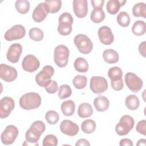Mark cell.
<instances>
[{
  "instance_id": "cell-1",
  "label": "cell",
  "mask_w": 146,
  "mask_h": 146,
  "mask_svg": "<svg viewBox=\"0 0 146 146\" xmlns=\"http://www.w3.org/2000/svg\"><path fill=\"white\" fill-rule=\"evenodd\" d=\"M46 129L44 123L41 120H36L33 122L30 128L25 133L26 140L35 145H38V141L40 135L44 132Z\"/></svg>"
},
{
  "instance_id": "cell-2",
  "label": "cell",
  "mask_w": 146,
  "mask_h": 146,
  "mask_svg": "<svg viewBox=\"0 0 146 146\" xmlns=\"http://www.w3.org/2000/svg\"><path fill=\"white\" fill-rule=\"evenodd\" d=\"M42 103L40 96L34 92L23 94L19 99L20 107L25 110H31L38 108Z\"/></svg>"
},
{
  "instance_id": "cell-3",
  "label": "cell",
  "mask_w": 146,
  "mask_h": 146,
  "mask_svg": "<svg viewBox=\"0 0 146 146\" xmlns=\"http://www.w3.org/2000/svg\"><path fill=\"white\" fill-rule=\"evenodd\" d=\"M74 19L71 14L69 13L65 12L62 13L58 19V33L64 36L69 35L72 30V25Z\"/></svg>"
},
{
  "instance_id": "cell-4",
  "label": "cell",
  "mask_w": 146,
  "mask_h": 146,
  "mask_svg": "<svg viewBox=\"0 0 146 146\" xmlns=\"http://www.w3.org/2000/svg\"><path fill=\"white\" fill-rule=\"evenodd\" d=\"M70 51L68 48L63 44L57 46L54 50L55 63L59 67H64L68 62Z\"/></svg>"
},
{
  "instance_id": "cell-5",
  "label": "cell",
  "mask_w": 146,
  "mask_h": 146,
  "mask_svg": "<svg viewBox=\"0 0 146 146\" xmlns=\"http://www.w3.org/2000/svg\"><path fill=\"white\" fill-rule=\"evenodd\" d=\"M135 124L133 118L128 115L121 116L119 122L115 126V131L120 136L127 135L133 129Z\"/></svg>"
},
{
  "instance_id": "cell-6",
  "label": "cell",
  "mask_w": 146,
  "mask_h": 146,
  "mask_svg": "<svg viewBox=\"0 0 146 146\" xmlns=\"http://www.w3.org/2000/svg\"><path fill=\"white\" fill-rule=\"evenodd\" d=\"M74 44L80 52L83 54L90 53L93 48V44L91 39L84 34L76 35L74 39Z\"/></svg>"
},
{
  "instance_id": "cell-7",
  "label": "cell",
  "mask_w": 146,
  "mask_h": 146,
  "mask_svg": "<svg viewBox=\"0 0 146 146\" xmlns=\"http://www.w3.org/2000/svg\"><path fill=\"white\" fill-rule=\"evenodd\" d=\"M54 74V69L50 65L44 66L42 70L35 76L36 83L41 87H44L51 80V77Z\"/></svg>"
},
{
  "instance_id": "cell-8",
  "label": "cell",
  "mask_w": 146,
  "mask_h": 146,
  "mask_svg": "<svg viewBox=\"0 0 146 146\" xmlns=\"http://www.w3.org/2000/svg\"><path fill=\"white\" fill-rule=\"evenodd\" d=\"M90 88L94 93L101 94L108 89L107 81L103 76H94L90 79Z\"/></svg>"
},
{
  "instance_id": "cell-9",
  "label": "cell",
  "mask_w": 146,
  "mask_h": 146,
  "mask_svg": "<svg viewBox=\"0 0 146 146\" xmlns=\"http://www.w3.org/2000/svg\"><path fill=\"white\" fill-rule=\"evenodd\" d=\"M124 79L127 87L134 93L139 92L143 87V80L134 73L127 72Z\"/></svg>"
},
{
  "instance_id": "cell-10",
  "label": "cell",
  "mask_w": 146,
  "mask_h": 146,
  "mask_svg": "<svg viewBox=\"0 0 146 146\" xmlns=\"http://www.w3.org/2000/svg\"><path fill=\"white\" fill-rule=\"evenodd\" d=\"M18 133L19 131L15 125H7L1 135L2 143L5 145H10L13 144L17 139Z\"/></svg>"
},
{
  "instance_id": "cell-11",
  "label": "cell",
  "mask_w": 146,
  "mask_h": 146,
  "mask_svg": "<svg viewBox=\"0 0 146 146\" xmlns=\"http://www.w3.org/2000/svg\"><path fill=\"white\" fill-rule=\"evenodd\" d=\"M25 34V27L21 25H15L6 31L4 38L7 41H13L23 38Z\"/></svg>"
},
{
  "instance_id": "cell-12",
  "label": "cell",
  "mask_w": 146,
  "mask_h": 146,
  "mask_svg": "<svg viewBox=\"0 0 146 146\" xmlns=\"http://www.w3.org/2000/svg\"><path fill=\"white\" fill-rule=\"evenodd\" d=\"M15 107L14 100L11 97L5 96L0 101V117L4 119L9 116Z\"/></svg>"
},
{
  "instance_id": "cell-13",
  "label": "cell",
  "mask_w": 146,
  "mask_h": 146,
  "mask_svg": "<svg viewBox=\"0 0 146 146\" xmlns=\"http://www.w3.org/2000/svg\"><path fill=\"white\" fill-rule=\"evenodd\" d=\"M18 76L17 71L11 66L2 63L0 65V78L7 82L15 80Z\"/></svg>"
},
{
  "instance_id": "cell-14",
  "label": "cell",
  "mask_w": 146,
  "mask_h": 146,
  "mask_svg": "<svg viewBox=\"0 0 146 146\" xmlns=\"http://www.w3.org/2000/svg\"><path fill=\"white\" fill-rule=\"evenodd\" d=\"M40 66V62L34 55L29 54L25 56L22 62L23 69L29 72L35 71Z\"/></svg>"
},
{
  "instance_id": "cell-15",
  "label": "cell",
  "mask_w": 146,
  "mask_h": 146,
  "mask_svg": "<svg viewBox=\"0 0 146 146\" xmlns=\"http://www.w3.org/2000/svg\"><path fill=\"white\" fill-rule=\"evenodd\" d=\"M49 13L47 4L44 2L39 3L34 9L32 17L36 22H42Z\"/></svg>"
},
{
  "instance_id": "cell-16",
  "label": "cell",
  "mask_w": 146,
  "mask_h": 146,
  "mask_svg": "<svg viewBox=\"0 0 146 146\" xmlns=\"http://www.w3.org/2000/svg\"><path fill=\"white\" fill-rule=\"evenodd\" d=\"M100 42L105 45L112 44L114 40V36L111 29L107 26L100 27L98 31Z\"/></svg>"
},
{
  "instance_id": "cell-17",
  "label": "cell",
  "mask_w": 146,
  "mask_h": 146,
  "mask_svg": "<svg viewBox=\"0 0 146 146\" xmlns=\"http://www.w3.org/2000/svg\"><path fill=\"white\" fill-rule=\"evenodd\" d=\"M22 52V45L18 43H13L9 47L8 51L7 52V59L13 63H17L19 60Z\"/></svg>"
},
{
  "instance_id": "cell-18",
  "label": "cell",
  "mask_w": 146,
  "mask_h": 146,
  "mask_svg": "<svg viewBox=\"0 0 146 146\" xmlns=\"http://www.w3.org/2000/svg\"><path fill=\"white\" fill-rule=\"evenodd\" d=\"M78 125L70 120H63L60 125V130L63 133L68 136H75L79 132Z\"/></svg>"
},
{
  "instance_id": "cell-19",
  "label": "cell",
  "mask_w": 146,
  "mask_h": 146,
  "mask_svg": "<svg viewBox=\"0 0 146 146\" xmlns=\"http://www.w3.org/2000/svg\"><path fill=\"white\" fill-rule=\"evenodd\" d=\"M73 10L75 15L79 18L85 17L88 13V3L86 0H74L72 2Z\"/></svg>"
},
{
  "instance_id": "cell-20",
  "label": "cell",
  "mask_w": 146,
  "mask_h": 146,
  "mask_svg": "<svg viewBox=\"0 0 146 146\" xmlns=\"http://www.w3.org/2000/svg\"><path fill=\"white\" fill-rule=\"evenodd\" d=\"M94 105L95 109L99 112L106 111L110 106V101L104 96H98L94 100Z\"/></svg>"
},
{
  "instance_id": "cell-21",
  "label": "cell",
  "mask_w": 146,
  "mask_h": 146,
  "mask_svg": "<svg viewBox=\"0 0 146 146\" xmlns=\"http://www.w3.org/2000/svg\"><path fill=\"white\" fill-rule=\"evenodd\" d=\"M126 1H119V0H110L107 2L106 5V9L108 13L111 15L117 14L120 7L124 6L126 3Z\"/></svg>"
},
{
  "instance_id": "cell-22",
  "label": "cell",
  "mask_w": 146,
  "mask_h": 146,
  "mask_svg": "<svg viewBox=\"0 0 146 146\" xmlns=\"http://www.w3.org/2000/svg\"><path fill=\"white\" fill-rule=\"evenodd\" d=\"M104 60L109 64L117 63L119 59L118 53L113 49H106L103 52Z\"/></svg>"
},
{
  "instance_id": "cell-23",
  "label": "cell",
  "mask_w": 146,
  "mask_h": 146,
  "mask_svg": "<svg viewBox=\"0 0 146 146\" xmlns=\"http://www.w3.org/2000/svg\"><path fill=\"white\" fill-rule=\"evenodd\" d=\"M93 113V108L91 105L88 103H81L78 109V115L81 118L90 117Z\"/></svg>"
},
{
  "instance_id": "cell-24",
  "label": "cell",
  "mask_w": 146,
  "mask_h": 146,
  "mask_svg": "<svg viewBox=\"0 0 146 146\" xmlns=\"http://www.w3.org/2000/svg\"><path fill=\"white\" fill-rule=\"evenodd\" d=\"M75 104L73 100H68L64 101L61 106L60 109L62 113L66 116H72L75 112Z\"/></svg>"
},
{
  "instance_id": "cell-25",
  "label": "cell",
  "mask_w": 146,
  "mask_h": 146,
  "mask_svg": "<svg viewBox=\"0 0 146 146\" xmlns=\"http://www.w3.org/2000/svg\"><path fill=\"white\" fill-rule=\"evenodd\" d=\"M125 104L128 110L134 111L139 108L140 100L136 95H129L125 98Z\"/></svg>"
},
{
  "instance_id": "cell-26",
  "label": "cell",
  "mask_w": 146,
  "mask_h": 146,
  "mask_svg": "<svg viewBox=\"0 0 146 146\" xmlns=\"http://www.w3.org/2000/svg\"><path fill=\"white\" fill-rule=\"evenodd\" d=\"M74 68L76 71L79 72H86L88 70V63L83 58L79 57L75 59L74 63Z\"/></svg>"
},
{
  "instance_id": "cell-27",
  "label": "cell",
  "mask_w": 146,
  "mask_h": 146,
  "mask_svg": "<svg viewBox=\"0 0 146 146\" xmlns=\"http://www.w3.org/2000/svg\"><path fill=\"white\" fill-rule=\"evenodd\" d=\"M132 14L136 17L146 18V4L144 2L136 3L132 7Z\"/></svg>"
},
{
  "instance_id": "cell-28",
  "label": "cell",
  "mask_w": 146,
  "mask_h": 146,
  "mask_svg": "<svg viewBox=\"0 0 146 146\" xmlns=\"http://www.w3.org/2000/svg\"><path fill=\"white\" fill-rule=\"evenodd\" d=\"M106 15L102 9H94L90 15L91 20L95 23H99L104 21Z\"/></svg>"
},
{
  "instance_id": "cell-29",
  "label": "cell",
  "mask_w": 146,
  "mask_h": 146,
  "mask_svg": "<svg viewBox=\"0 0 146 146\" xmlns=\"http://www.w3.org/2000/svg\"><path fill=\"white\" fill-rule=\"evenodd\" d=\"M145 23L143 21L139 20L133 23L131 31L133 34L137 36H141L145 34Z\"/></svg>"
},
{
  "instance_id": "cell-30",
  "label": "cell",
  "mask_w": 146,
  "mask_h": 146,
  "mask_svg": "<svg viewBox=\"0 0 146 146\" xmlns=\"http://www.w3.org/2000/svg\"><path fill=\"white\" fill-rule=\"evenodd\" d=\"M96 123L92 119L85 120L81 124L82 131L87 134H90L94 132L96 129Z\"/></svg>"
},
{
  "instance_id": "cell-31",
  "label": "cell",
  "mask_w": 146,
  "mask_h": 146,
  "mask_svg": "<svg viewBox=\"0 0 146 146\" xmlns=\"http://www.w3.org/2000/svg\"><path fill=\"white\" fill-rule=\"evenodd\" d=\"M15 7L18 13L25 14L29 11L30 5L27 0H17L15 3Z\"/></svg>"
},
{
  "instance_id": "cell-32",
  "label": "cell",
  "mask_w": 146,
  "mask_h": 146,
  "mask_svg": "<svg viewBox=\"0 0 146 146\" xmlns=\"http://www.w3.org/2000/svg\"><path fill=\"white\" fill-rule=\"evenodd\" d=\"M44 2L47 5L49 13L51 14L57 13L62 7V1L60 0H46Z\"/></svg>"
},
{
  "instance_id": "cell-33",
  "label": "cell",
  "mask_w": 146,
  "mask_h": 146,
  "mask_svg": "<svg viewBox=\"0 0 146 146\" xmlns=\"http://www.w3.org/2000/svg\"><path fill=\"white\" fill-rule=\"evenodd\" d=\"M72 83L76 89H83L87 86V79L84 75H78L73 79Z\"/></svg>"
},
{
  "instance_id": "cell-34",
  "label": "cell",
  "mask_w": 146,
  "mask_h": 146,
  "mask_svg": "<svg viewBox=\"0 0 146 146\" xmlns=\"http://www.w3.org/2000/svg\"><path fill=\"white\" fill-rule=\"evenodd\" d=\"M116 20L119 25L123 27L128 26L131 22L129 15L125 11L120 12L117 15Z\"/></svg>"
},
{
  "instance_id": "cell-35",
  "label": "cell",
  "mask_w": 146,
  "mask_h": 146,
  "mask_svg": "<svg viewBox=\"0 0 146 146\" xmlns=\"http://www.w3.org/2000/svg\"><path fill=\"white\" fill-rule=\"evenodd\" d=\"M29 35L30 39L34 41H40L44 37V33L43 31L38 27H33L30 29Z\"/></svg>"
},
{
  "instance_id": "cell-36",
  "label": "cell",
  "mask_w": 146,
  "mask_h": 146,
  "mask_svg": "<svg viewBox=\"0 0 146 146\" xmlns=\"http://www.w3.org/2000/svg\"><path fill=\"white\" fill-rule=\"evenodd\" d=\"M108 76L110 78L111 80H117L122 78L123 71L119 67H112L108 70Z\"/></svg>"
},
{
  "instance_id": "cell-37",
  "label": "cell",
  "mask_w": 146,
  "mask_h": 146,
  "mask_svg": "<svg viewBox=\"0 0 146 146\" xmlns=\"http://www.w3.org/2000/svg\"><path fill=\"white\" fill-rule=\"evenodd\" d=\"M72 90L68 84H62L59 87L58 90V97L60 99H64L71 96Z\"/></svg>"
},
{
  "instance_id": "cell-38",
  "label": "cell",
  "mask_w": 146,
  "mask_h": 146,
  "mask_svg": "<svg viewBox=\"0 0 146 146\" xmlns=\"http://www.w3.org/2000/svg\"><path fill=\"white\" fill-rule=\"evenodd\" d=\"M45 119L48 124L54 125L56 124L58 121L59 116L56 111L50 110L46 112L45 115Z\"/></svg>"
},
{
  "instance_id": "cell-39",
  "label": "cell",
  "mask_w": 146,
  "mask_h": 146,
  "mask_svg": "<svg viewBox=\"0 0 146 146\" xmlns=\"http://www.w3.org/2000/svg\"><path fill=\"white\" fill-rule=\"evenodd\" d=\"M58 144L57 137L52 134L47 135L43 140V146H56Z\"/></svg>"
},
{
  "instance_id": "cell-40",
  "label": "cell",
  "mask_w": 146,
  "mask_h": 146,
  "mask_svg": "<svg viewBox=\"0 0 146 146\" xmlns=\"http://www.w3.org/2000/svg\"><path fill=\"white\" fill-rule=\"evenodd\" d=\"M46 91L49 94H54L58 90V83L54 80H50L44 87Z\"/></svg>"
},
{
  "instance_id": "cell-41",
  "label": "cell",
  "mask_w": 146,
  "mask_h": 146,
  "mask_svg": "<svg viewBox=\"0 0 146 146\" xmlns=\"http://www.w3.org/2000/svg\"><path fill=\"white\" fill-rule=\"evenodd\" d=\"M111 85L112 89L115 91H120L124 87L123 80L122 78L115 80H111Z\"/></svg>"
},
{
  "instance_id": "cell-42",
  "label": "cell",
  "mask_w": 146,
  "mask_h": 146,
  "mask_svg": "<svg viewBox=\"0 0 146 146\" xmlns=\"http://www.w3.org/2000/svg\"><path fill=\"white\" fill-rule=\"evenodd\" d=\"M136 130L139 133L146 135V120H141L139 121L137 124Z\"/></svg>"
},
{
  "instance_id": "cell-43",
  "label": "cell",
  "mask_w": 146,
  "mask_h": 146,
  "mask_svg": "<svg viewBox=\"0 0 146 146\" xmlns=\"http://www.w3.org/2000/svg\"><path fill=\"white\" fill-rule=\"evenodd\" d=\"M104 1V0H92L91 1V3L92 6L94 9L100 8L102 9L103 6Z\"/></svg>"
},
{
  "instance_id": "cell-44",
  "label": "cell",
  "mask_w": 146,
  "mask_h": 146,
  "mask_svg": "<svg viewBox=\"0 0 146 146\" xmlns=\"http://www.w3.org/2000/svg\"><path fill=\"white\" fill-rule=\"evenodd\" d=\"M119 145L120 146H133V143L129 139L125 138L120 141Z\"/></svg>"
},
{
  "instance_id": "cell-45",
  "label": "cell",
  "mask_w": 146,
  "mask_h": 146,
  "mask_svg": "<svg viewBox=\"0 0 146 146\" xmlns=\"http://www.w3.org/2000/svg\"><path fill=\"white\" fill-rule=\"evenodd\" d=\"M145 44L146 42L145 41L140 43L139 46V51L141 55L143 57H145Z\"/></svg>"
},
{
  "instance_id": "cell-46",
  "label": "cell",
  "mask_w": 146,
  "mask_h": 146,
  "mask_svg": "<svg viewBox=\"0 0 146 146\" xmlns=\"http://www.w3.org/2000/svg\"><path fill=\"white\" fill-rule=\"evenodd\" d=\"M75 145L76 146H82H82L83 145L90 146V144L87 140H86L85 139H80L76 141Z\"/></svg>"
},
{
  "instance_id": "cell-47",
  "label": "cell",
  "mask_w": 146,
  "mask_h": 146,
  "mask_svg": "<svg viewBox=\"0 0 146 146\" xmlns=\"http://www.w3.org/2000/svg\"><path fill=\"white\" fill-rule=\"evenodd\" d=\"M146 145V140L145 139H141L138 140L136 143V145Z\"/></svg>"
}]
</instances>
